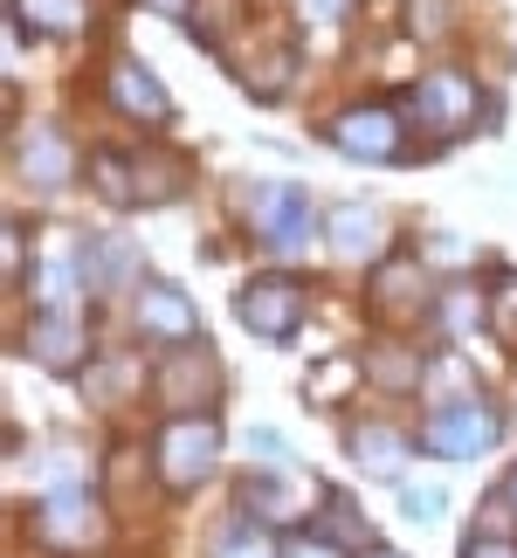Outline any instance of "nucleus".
I'll list each match as a JSON object with an SVG mask.
<instances>
[{
	"mask_svg": "<svg viewBox=\"0 0 517 558\" xmlns=\"http://www.w3.org/2000/svg\"><path fill=\"white\" fill-rule=\"evenodd\" d=\"M91 180L111 207H145V201L159 207L187 186V159H172V153H97Z\"/></svg>",
	"mask_w": 517,
	"mask_h": 558,
	"instance_id": "f257e3e1",
	"label": "nucleus"
},
{
	"mask_svg": "<svg viewBox=\"0 0 517 558\" xmlns=\"http://www.w3.org/2000/svg\"><path fill=\"white\" fill-rule=\"evenodd\" d=\"M221 462V421L214 414H172L153 441V469L166 489H201Z\"/></svg>",
	"mask_w": 517,
	"mask_h": 558,
	"instance_id": "f03ea898",
	"label": "nucleus"
},
{
	"mask_svg": "<svg viewBox=\"0 0 517 558\" xmlns=\"http://www.w3.org/2000/svg\"><path fill=\"white\" fill-rule=\"evenodd\" d=\"M407 118H414L435 145L469 138V132H477V118H483V90L462 70H428L414 90H407Z\"/></svg>",
	"mask_w": 517,
	"mask_h": 558,
	"instance_id": "7ed1b4c3",
	"label": "nucleus"
},
{
	"mask_svg": "<svg viewBox=\"0 0 517 558\" xmlns=\"http://www.w3.org/2000/svg\"><path fill=\"white\" fill-rule=\"evenodd\" d=\"M497 435H504V414L490 400H477V393L442 400L435 414L421 421V448L442 456V462H477L483 448H497Z\"/></svg>",
	"mask_w": 517,
	"mask_h": 558,
	"instance_id": "20e7f679",
	"label": "nucleus"
},
{
	"mask_svg": "<svg viewBox=\"0 0 517 558\" xmlns=\"http://www.w3.org/2000/svg\"><path fill=\"white\" fill-rule=\"evenodd\" d=\"M214 393H221V359L207 345H180L153 366V400L166 414H207Z\"/></svg>",
	"mask_w": 517,
	"mask_h": 558,
	"instance_id": "39448f33",
	"label": "nucleus"
},
{
	"mask_svg": "<svg viewBox=\"0 0 517 558\" xmlns=\"http://www.w3.org/2000/svg\"><path fill=\"white\" fill-rule=\"evenodd\" d=\"M400 118H407V111H394V104H352V111H338V118L325 124V138L338 145L345 159H365V166H394V159H407Z\"/></svg>",
	"mask_w": 517,
	"mask_h": 558,
	"instance_id": "423d86ee",
	"label": "nucleus"
},
{
	"mask_svg": "<svg viewBox=\"0 0 517 558\" xmlns=\"http://www.w3.org/2000/svg\"><path fill=\"white\" fill-rule=\"evenodd\" d=\"M35 545H49V551H91L104 545V504L91 497V489H49V497L35 504Z\"/></svg>",
	"mask_w": 517,
	"mask_h": 558,
	"instance_id": "0eeeda50",
	"label": "nucleus"
},
{
	"mask_svg": "<svg viewBox=\"0 0 517 558\" xmlns=\"http://www.w3.org/2000/svg\"><path fill=\"white\" fill-rule=\"evenodd\" d=\"M304 311H311V290L297 283V276H255V283L235 296V317L255 331V338H269V345H284V338H297V325H304Z\"/></svg>",
	"mask_w": 517,
	"mask_h": 558,
	"instance_id": "6e6552de",
	"label": "nucleus"
},
{
	"mask_svg": "<svg viewBox=\"0 0 517 558\" xmlns=\"http://www.w3.org/2000/svg\"><path fill=\"white\" fill-rule=\"evenodd\" d=\"M249 221H255V234H263L276 255H297L317 234V207H311L304 186L276 180V186H255L249 193Z\"/></svg>",
	"mask_w": 517,
	"mask_h": 558,
	"instance_id": "1a4fd4ad",
	"label": "nucleus"
},
{
	"mask_svg": "<svg viewBox=\"0 0 517 558\" xmlns=\"http://www.w3.org/2000/svg\"><path fill=\"white\" fill-rule=\"evenodd\" d=\"M221 62L242 76V90L263 97V104H276V97L290 90V76H297V49H290V41H276V35H235L228 49H221Z\"/></svg>",
	"mask_w": 517,
	"mask_h": 558,
	"instance_id": "9d476101",
	"label": "nucleus"
},
{
	"mask_svg": "<svg viewBox=\"0 0 517 558\" xmlns=\"http://www.w3.org/2000/svg\"><path fill=\"white\" fill-rule=\"evenodd\" d=\"M104 97H111L124 118H139V124H166V118H172L166 83L145 70L139 56H111V70H104Z\"/></svg>",
	"mask_w": 517,
	"mask_h": 558,
	"instance_id": "9b49d317",
	"label": "nucleus"
},
{
	"mask_svg": "<svg viewBox=\"0 0 517 558\" xmlns=\"http://www.w3.org/2000/svg\"><path fill=\"white\" fill-rule=\"evenodd\" d=\"M311 504H325V489L297 483L290 469H269V476H249V483H242V510H249V518H263L269 531H276V524H297Z\"/></svg>",
	"mask_w": 517,
	"mask_h": 558,
	"instance_id": "f8f14e48",
	"label": "nucleus"
},
{
	"mask_svg": "<svg viewBox=\"0 0 517 558\" xmlns=\"http://www.w3.org/2000/svg\"><path fill=\"white\" fill-rule=\"evenodd\" d=\"M139 331L159 338V345H193L201 331V311L180 283H139Z\"/></svg>",
	"mask_w": 517,
	"mask_h": 558,
	"instance_id": "ddd939ff",
	"label": "nucleus"
},
{
	"mask_svg": "<svg viewBox=\"0 0 517 558\" xmlns=\"http://www.w3.org/2000/svg\"><path fill=\"white\" fill-rule=\"evenodd\" d=\"M83 352H91V338H83V317L76 311H35L28 325V359L49 373H76Z\"/></svg>",
	"mask_w": 517,
	"mask_h": 558,
	"instance_id": "4468645a",
	"label": "nucleus"
},
{
	"mask_svg": "<svg viewBox=\"0 0 517 558\" xmlns=\"http://www.w3.org/2000/svg\"><path fill=\"white\" fill-rule=\"evenodd\" d=\"M373 311L394 317V325H407V317L428 311V269L414 263V255H386V263L373 269Z\"/></svg>",
	"mask_w": 517,
	"mask_h": 558,
	"instance_id": "2eb2a0df",
	"label": "nucleus"
},
{
	"mask_svg": "<svg viewBox=\"0 0 517 558\" xmlns=\"http://www.w3.org/2000/svg\"><path fill=\"white\" fill-rule=\"evenodd\" d=\"M14 166H21V180H28V186H41V193H56L62 180L76 173L70 145H62V132H49V124H41V132H28V138H21Z\"/></svg>",
	"mask_w": 517,
	"mask_h": 558,
	"instance_id": "dca6fc26",
	"label": "nucleus"
},
{
	"mask_svg": "<svg viewBox=\"0 0 517 558\" xmlns=\"http://www.w3.org/2000/svg\"><path fill=\"white\" fill-rule=\"evenodd\" d=\"M380 242H386V221H380V207L352 201V207H338V214H332V248L345 255V263H373V255H380Z\"/></svg>",
	"mask_w": 517,
	"mask_h": 558,
	"instance_id": "f3484780",
	"label": "nucleus"
},
{
	"mask_svg": "<svg viewBox=\"0 0 517 558\" xmlns=\"http://www.w3.org/2000/svg\"><path fill=\"white\" fill-rule=\"evenodd\" d=\"M83 21H91V0H14V28L28 35H83Z\"/></svg>",
	"mask_w": 517,
	"mask_h": 558,
	"instance_id": "a211bd4d",
	"label": "nucleus"
},
{
	"mask_svg": "<svg viewBox=\"0 0 517 558\" xmlns=\"http://www.w3.org/2000/svg\"><path fill=\"white\" fill-rule=\"evenodd\" d=\"M352 462L365 469V476H380V483H400L407 441L394 435V427H352Z\"/></svg>",
	"mask_w": 517,
	"mask_h": 558,
	"instance_id": "6ab92c4d",
	"label": "nucleus"
},
{
	"mask_svg": "<svg viewBox=\"0 0 517 558\" xmlns=\"http://www.w3.org/2000/svg\"><path fill=\"white\" fill-rule=\"evenodd\" d=\"M132 263H139V248L124 242V234H97V242H83V283H91V290L124 283V276H132Z\"/></svg>",
	"mask_w": 517,
	"mask_h": 558,
	"instance_id": "aec40b11",
	"label": "nucleus"
},
{
	"mask_svg": "<svg viewBox=\"0 0 517 558\" xmlns=\"http://www.w3.org/2000/svg\"><path fill=\"white\" fill-rule=\"evenodd\" d=\"M207 558H276V545H269V524L263 518H235V524H221L214 531V545H207Z\"/></svg>",
	"mask_w": 517,
	"mask_h": 558,
	"instance_id": "412c9836",
	"label": "nucleus"
},
{
	"mask_svg": "<svg viewBox=\"0 0 517 558\" xmlns=\"http://www.w3.org/2000/svg\"><path fill=\"white\" fill-rule=\"evenodd\" d=\"M317 538H332V545H345V551H373V531H365L359 504L345 497V489H325V531H317Z\"/></svg>",
	"mask_w": 517,
	"mask_h": 558,
	"instance_id": "4be33fe9",
	"label": "nucleus"
},
{
	"mask_svg": "<svg viewBox=\"0 0 517 558\" xmlns=\"http://www.w3.org/2000/svg\"><path fill=\"white\" fill-rule=\"evenodd\" d=\"M435 317H442V331H469V325H490V296H477L469 283H456L435 304Z\"/></svg>",
	"mask_w": 517,
	"mask_h": 558,
	"instance_id": "5701e85b",
	"label": "nucleus"
},
{
	"mask_svg": "<svg viewBox=\"0 0 517 558\" xmlns=\"http://www.w3.org/2000/svg\"><path fill=\"white\" fill-rule=\"evenodd\" d=\"M490 331H497V345L517 352V269H504L490 283Z\"/></svg>",
	"mask_w": 517,
	"mask_h": 558,
	"instance_id": "b1692460",
	"label": "nucleus"
},
{
	"mask_svg": "<svg viewBox=\"0 0 517 558\" xmlns=\"http://www.w3.org/2000/svg\"><path fill=\"white\" fill-rule=\"evenodd\" d=\"M365 373H373L380 386H414L421 359H414V352H400V345H386V352H373V359H365Z\"/></svg>",
	"mask_w": 517,
	"mask_h": 558,
	"instance_id": "393cba45",
	"label": "nucleus"
},
{
	"mask_svg": "<svg viewBox=\"0 0 517 558\" xmlns=\"http://www.w3.org/2000/svg\"><path fill=\"white\" fill-rule=\"evenodd\" d=\"M352 386H359V366H352V359H332L325 373H311L304 393H311V400H338V393H352Z\"/></svg>",
	"mask_w": 517,
	"mask_h": 558,
	"instance_id": "a878e982",
	"label": "nucleus"
},
{
	"mask_svg": "<svg viewBox=\"0 0 517 558\" xmlns=\"http://www.w3.org/2000/svg\"><path fill=\"white\" fill-rule=\"evenodd\" d=\"M400 510H407V518H414V524H435L442 518V510H448V497H442V489L435 483H400Z\"/></svg>",
	"mask_w": 517,
	"mask_h": 558,
	"instance_id": "bb28decb",
	"label": "nucleus"
},
{
	"mask_svg": "<svg viewBox=\"0 0 517 558\" xmlns=\"http://www.w3.org/2000/svg\"><path fill=\"white\" fill-rule=\"evenodd\" d=\"M290 8H297L304 28H338V21H352L359 0H290Z\"/></svg>",
	"mask_w": 517,
	"mask_h": 558,
	"instance_id": "cd10ccee",
	"label": "nucleus"
},
{
	"mask_svg": "<svg viewBox=\"0 0 517 558\" xmlns=\"http://www.w3.org/2000/svg\"><path fill=\"white\" fill-rule=\"evenodd\" d=\"M407 28H414L421 41L448 35V0H407Z\"/></svg>",
	"mask_w": 517,
	"mask_h": 558,
	"instance_id": "c85d7f7f",
	"label": "nucleus"
},
{
	"mask_svg": "<svg viewBox=\"0 0 517 558\" xmlns=\"http://www.w3.org/2000/svg\"><path fill=\"white\" fill-rule=\"evenodd\" d=\"M249 456L269 462V469H290V441L276 435V427H249Z\"/></svg>",
	"mask_w": 517,
	"mask_h": 558,
	"instance_id": "c756f323",
	"label": "nucleus"
},
{
	"mask_svg": "<svg viewBox=\"0 0 517 558\" xmlns=\"http://www.w3.org/2000/svg\"><path fill=\"white\" fill-rule=\"evenodd\" d=\"M284 558H345V545H332V538H290Z\"/></svg>",
	"mask_w": 517,
	"mask_h": 558,
	"instance_id": "7c9ffc66",
	"label": "nucleus"
},
{
	"mask_svg": "<svg viewBox=\"0 0 517 558\" xmlns=\"http://www.w3.org/2000/svg\"><path fill=\"white\" fill-rule=\"evenodd\" d=\"M462 558H517V545L510 538H483V531H477V538L462 545Z\"/></svg>",
	"mask_w": 517,
	"mask_h": 558,
	"instance_id": "2f4dec72",
	"label": "nucleus"
},
{
	"mask_svg": "<svg viewBox=\"0 0 517 558\" xmlns=\"http://www.w3.org/2000/svg\"><path fill=\"white\" fill-rule=\"evenodd\" d=\"M497 497H504V510H510V524H517V469H510V476H504V489H497Z\"/></svg>",
	"mask_w": 517,
	"mask_h": 558,
	"instance_id": "473e14b6",
	"label": "nucleus"
},
{
	"mask_svg": "<svg viewBox=\"0 0 517 558\" xmlns=\"http://www.w3.org/2000/svg\"><path fill=\"white\" fill-rule=\"evenodd\" d=\"M145 8H159V14H193V0H145Z\"/></svg>",
	"mask_w": 517,
	"mask_h": 558,
	"instance_id": "72a5a7b5",
	"label": "nucleus"
},
{
	"mask_svg": "<svg viewBox=\"0 0 517 558\" xmlns=\"http://www.w3.org/2000/svg\"><path fill=\"white\" fill-rule=\"evenodd\" d=\"M365 558H400V551H380V545H373V551H365Z\"/></svg>",
	"mask_w": 517,
	"mask_h": 558,
	"instance_id": "f704fd0d",
	"label": "nucleus"
}]
</instances>
